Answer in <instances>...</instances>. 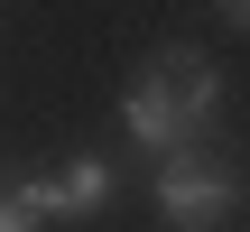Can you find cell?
<instances>
[{"label": "cell", "mask_w": 250, "mask_h": 232, "mask_svg": "<svg viewBox=\"0 0 250 232\" xmlns=\"http://www.w3.org/2000/svg\"><path fill=\"white\" fill-rule=\"evenodd\" d=\"M0 232H37V186H19L0 167Z\"/></svg>", "instance_id": "obj_5"}, {"label": "cell", "mask_w": 250, "mask_h": 232, "mask_svg": "<svg viewBox=\"0 0 250 232\" xmlns=\"http://www.w3.org/2000/svg\"><path fill=\"white\" fill-rule=\"evenodd\" d=\"M223 19H232V28H241V37H250V0H223Z\"/></svg>", "instance_id": "obj_6"}, {"label": "cell", "mask_w": 250, "mask_h": 232, "mask_svg": "<svg viewBox=\"0 0 250 232\" xmlns=\"http://www.w3.org/2000/svg\"><path fill=\"white\" fill-rule=\"evenodd\" d=\"M121 112H130V130H139V139H148L158 158H176V149H186V130H176V112H167V93H158L148 74L130 84V102H121Z\"/></svg>", "instance_id": "obj_3"}, {"label": "cell", "mask_w": 250, "mask_h": 232, "mask_svg": "<svg viewBox=\"0 0 250 232\" xmlns=\"http://www.w3.org/2000/svg\"><path fill=\"white\" fill-rule=\"evenodd\" d=\"M102 195H111V167H93V158H83V167H65V177H46V186H37V214H93Z\"/></svg>", "instance_id": "obj_4"}, {"label": "cell", "mask_w": 250, "mask_h": 232, "mask_svg": "<svg viewBox=\"0 0 250 232\" xmlns=\"http://www.w3.org/2000/svg\"><path fill=\"white\" fill-rule=\"evenodd\" d=\"M232 205H241V167H223V158H204V149L158 158V214H167L176 232H213V223H232Z\"/></svg>", "instance_id": "obj_1"}, {"label": "cell", "mask_w": 250, "mask_h": 232, "mask_svg": "<svg viewBox=\"0 0 250 232\" xmlns=\"http://www.w3.org/2000/svg\"><path fill=\"white\" fill-rule=\"evenodd\" d=\"M148 84L167 93V112H176L186 139L213 130V112H223V74H213V56H195V46H158V56H148Z\"/></svg>", "instance_id": "obj_2"}]
</instances>
